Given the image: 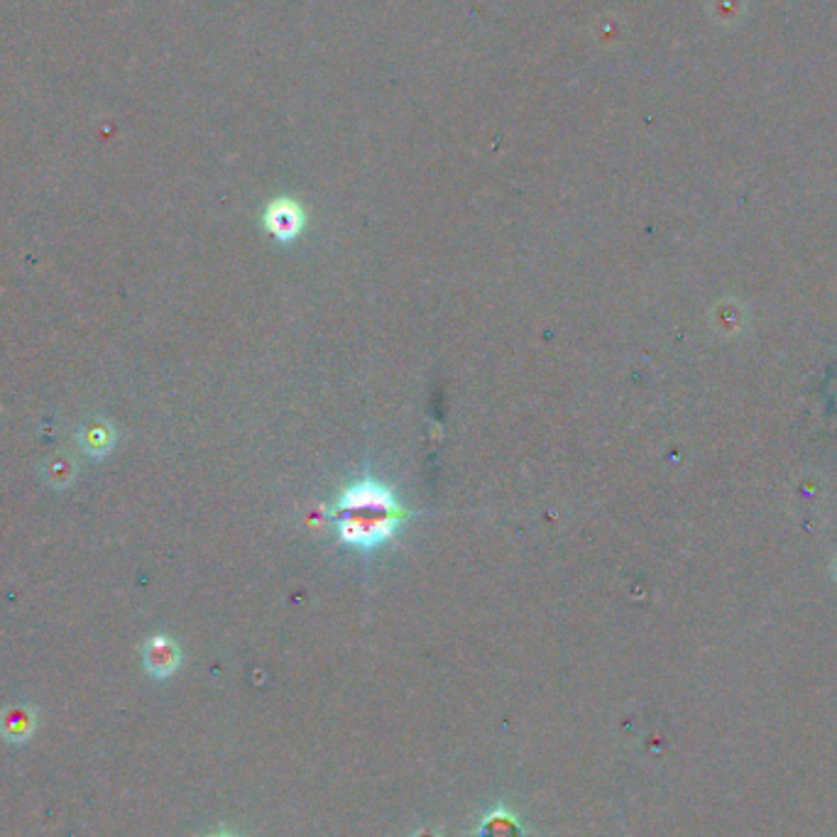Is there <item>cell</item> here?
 Segmentation results:
<instances>
[{
	"instance_id": "3957f363",
	"label": "cell",
	"mask_w": 837,
	"mask_h": 837,
	"mask_svg": "<svg viewBox=\"0 0 837 837\" xmlns=\"http://www.w3.org/2000/svg\"><path fill=\"white\" fill-rule=\"evenodd\" d=\"M142 661H145V669L150 671L155 678H167L172 676L174 671L179 669V661H182V654H179V647L169 637H152L147 639L145 651H142Z\"/></svg>"
},
{
	"instance_id": "5b68a950",
	"label": "cell",
	"mask_w": 837,
	"mask_h": 837,
	"mask_svg": "<svg viewBox=\"0 0 837 837\" xmlns=\"http://www.w3.org/2000/svg\"><path fill=\"white\" fill-rule=\"evenodd\" d=\"M32 727H35V722H32V713L25 708H10V710H5L3 718H0V732L13 742L25 740V737L32 732Z\"/></svg>"
},
{
	"instance_id": "277c9868",
	"label": "cell",
	"mask_w": 837,
	"mask_h": 837,
	"mask_svg": "<svg viewBox=\"0 0 837 837\" xmlns=\"http://www.w3.org/2000/svg\"><path fill=\"white\" fill-rule=\"evenodd\" d=\"M79 443L84 453H89L93 458H101L111 453L113 443H116V434H113L111 424H106V421H89V424L81 426Z\"/></svg>"
},
{
	"instance_id": "8992f818",
	"label": "cell",
	"mask_w": 837,
	"mask_h": 837,
	"mask_svg": "<svg viewBox=\"0 0 837 837\" xmlns=\"http://www.w3.org/2000/svg\"><path fill=\"white\" fill-rule=\"evenodd\" d=\"M74 475L76 465L69 456H54L49 458V463L45 465V480L57 490L69 488V485L74 483Z\"/></svg>"
},
{
	"instance_id": "6da1fadb",
	"label": "cell",
	"mask_w": 837,
	"mask_h": 837,
	"mask_svg": "<svg viewBox=\"0 0 837 837\" xmlns=\"http://www.w3.org/2000/svg\"><path fill=\"white\" fill-rule=\"evenodd\" d=\"M338 541L358 551H375L395 539L409 512L399 505L397 495L372 475L350 483L328 510Z\"/></svg>"
},
{
	"instance_id": "7a4b0ae2",
	"label": "cell",
	"mask_w": 837,
	"mask_h": 837,
	"mask_svg": "<svg viewBox=\"0 0 837 837\" xmlns=\"http://www.w3.org/2000/svg\"><path fill=\"white\" fill-rule=\"evenodd\" d=\"M265 228L270 231L279 243L294 240L304 228V211L297 201L292 199H277L267 206L265 211Z\"/></svg>"
}]
</instances>
